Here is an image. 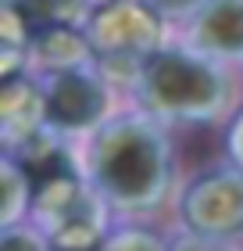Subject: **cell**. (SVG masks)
<instances>
[{
	"mask_svg": "<svg viewBox=\"0 0 243 251\" xmlns=\"http://www.w3.org/2000/svg\"><path fill=\"white\" fill-rule=\"evenodd\" d=\"M93 165L104 190L129 204L154 198L165 183V147L143 122H118L104 129L93 151Z\"/></svg>",
	"mask_w": 243,
	"mask_h": 251,
	"instance_id": "1",
	"label": "cell"
},
{
	"mask_svg": "<svg viewBox=\"0 0 243 251\" xmlns=\"http://www.w3.org/2000/svg\"><path fill=\"white\" fill-rule=\"evenodd\" d=\"M186 219L200 233H240L243 230V179L215 173L200 179L186 198Z\"/></svg>",
	"mask_w": 243,
	"mask_h": 251,
	"instance_id": "4",
	"label": "cell"
},
{
	"mask_svg": "<svg viewBox=\"0 0 243 251\" xmlns=\"http://www.w3.org/2000/svg\"><path fill=\"white\" fill-rule=\"evenodd\" d=\"M140 94L150 108L168 115H200L222 97L215 68L186 50H157L140 68Z\"/></svg>",
	"mask_w": 243,
	"mask_h": 251,
	"instance_id": "2",
	"label": "cell"
},
{
	"mask_svg": "<svg viewBox=\"0 0 243 251\" xmlns=\"http://www.w3.org/2000/svg\"><path fill=\"white\" fill-rule=\"evenodd\" d=\"M111 251H165L157 244V237L150 233H122L118 241L111 244Z\"/></svg>",
	"mask_w": 243,
	"mask_h": 251,
	"instance_id": "9",
	"label": "cell"
},
{
	"mask_svg": "<svg viewBox=\"0 0 243 251\" xmlns=\"http://www.w3.org/2000/svg\"><path fill=\"white\" fill-rule=\"evenodd\" d=\"M190 40L207 54H243V0H204Z\"/></svg>",
	"mask_w": 243,
	"mask_h": 251,
	"instance_id": "6",
	"label": "cell"
},
{
	"mask_svg": "<svg viewBox=\"0 0 243 251\" xmlns=\"http://www.w3.org/2000/svg\"><path fill=\"white\" fill-rule=\"evenodd\" d=\"M233 147H236V154H240V162H243V115L236 122V129H233Z\"/></svg>",
	"mask_w": 243,
	"mask_h": 251,
	"instance_id": "12",
	"label": "cell"
},
{
	"mask_svg": "<svg viewBox=\"0 0 243 251\" xmlns=\"http://www.w3.org/2000/svg\"><path fill=\"white\" fill-rule=\"evenodd\" d=\"M40 100L32 94L29 83H18V79H7L4 86V108H0V115H4V129L15 136V133H29L32 119L40 115Z\"/></svg>",
	"mask_w": 243,
	"mask_h": 251,
	"instance_id": "8",
	"label": "cell"
},
{
	"mask_svg": "<svg viewBox=\"0 0 243 251\" xmlns=\"http://www.w3.org/2000/svg\"><path fill=\"white\" fill-rule=\"evenodd\" d=\"M36 50H40L43 61L57 65L61 72H75V68L89 58V50H93V47H89L86 32L79 36L72 25H50V29H43L36 36Z\"/></svg>",
	"mask_w": 243,
	"mask_h": 251,
	"instance_id": "7",
	"label": "cell"
},
{
	"mask_svg": "<svg viewBox=\"0 0 243 251\" xmlns=\"http://www.w3.org/2000/svg\"><path fill=\"white\" fill-rule=\"evenodd\" d=\"M83 4H89V0H83ZM100 4H108V0H100Z\"/></svg>",
	"mask_w": 243,
	"mask_h": 251,
	"instance_id": "13",
	"label": "cell"
},
{
	"mask_svg": "<svg viewBox=\"0 0 243 251\" xmlns=\"http://www.w3.org/2000/svg\"><path fill=\"white\" fill-rule=\"evenodd\" d=\"M86 40L108 65L143 68L157 54L161 22L143 0H108L86 22Z\"/></svg>",
	"mask_w": 243,
	"mask_h": 251,
	"instance_id": "3",
	"label": "cell"
},
{
	"mask_svg": "<svg viewBox=\"0 0 243 251\" xmlns=\"http://www.w3.org/2000/svg\"><path fill=\"white\" fill-rule=\"evenodd\" d=\"M0 251H40V248H36V241L25 237V233H7L4 241H0Z\"/></svg>",
	"mask_w": 243,
	"mask_h": 251,
	"instance_id": "11",
	"label": "cell"
},
{
	"mask_svg": "<svg viewBox=\"0 0 243 251\" xmlns=\"http://www.w3.org/2000/svg\"><path fill=\"white\" fill-rule=\"evenodd\" d=\"M100 111H104V90L97 79H89L79 68L75 72H57V79L47 90V100H43V115L65 126V129L97 122Z\"/></svg>",
	"mask_w": 243,
	"mask_h": 251,
	"instance_id": "5",
	"label": "cell"
},
{
	"mask_svg": "<svg viewBox=\"0 0 243 251\" xmlns=\"http://www.w3.org/2000/svg\"><path fill=\"white\" fill-rule=\"evenodd\" d=\"M157 11V15H186V11H197L204 0H143Z\"/></svg>",
	"mask_w": 243,
	"mask_h": 251,
	"instance_id": "10",
	"label": "cell"
}]
</instances>
